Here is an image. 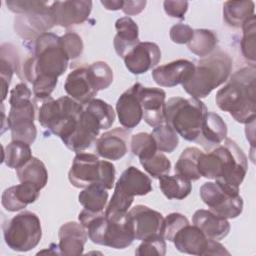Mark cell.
Returning <instances> with one entry per match:
<instances>
[{
    "label": "cell",
    "mask_w": 256,
    "mask_h": 256,
    "mask_svg": "<svg viewBox=\"0 0 256 256\" xmlns=\"http://www.w3.org/2000/svg\"><path fill=\"white\" fill-rule=\"evenodd\" d=\"M255 65L243 67L230 77L229 82L216 93L217 106L238 123L247 124L256 118Z\"/></svg>",
    "instance_id": "6da1fadb"
},
{
    "label": "cell",
    "mask_w": 256,
    "mask_h": 256,
    "mask_svg": "<svg viewBox=\"0 0 256 256\" xmlns=\"http://www.w3.org/2000/svg\"><path fill=\"white\" fill-rule=\"evenodd\" d=\"M69 60L61 45L60 36L47 32L35 40L33 56L25 61L23 73L31 84L38 77L58 79L66 71Z\"/></svg>",
    "instance_id": "7a4b0ae2"
},
{
    "label": "cell",
    "mask_w": 256,
    "mask_h": 256,
    "mask_svg": "<svg viewBox=\"0 0 256 256\" xmlns=\"http://www.w3.org/2000/svg\"><path fill=\"white\" fill-rule=\"evenodd\" d=\"M78 219L87 230L88 238L95 244L125 249L135 240L133 227L127 214L120 219H110L105 216V212L95 213L83 209Z\"/></svg>",
    "instance_id": "3957f363"
},
{
    "label": "cell",
    "mask_w": 256,
    "mask_h": 256,
    "mask_svg": "<svg viewBox=\"0 0 256 256\" xmlns=\"http://www.w3.org/2000/svg\"><path fill=\"white\" fill-rule=\"evenodd\" d=\"M231 70L232 59L226 52H212L197 62L192 76L182 84V87L191 97L205 98L227 81Z\"/></svg>",
    "instance_id": "277c9868"
},
{
    "label": "cell",
    "mask_w": 256,
    "mask_h": 256,
    "mask_svg": "<svg viewBox=\"0 0 256 256\" xmlns=\"http://www.w3.org/2000/svg\"><path fill=\"white\" fill-rule=\"evenodd\" d=\"M206 105L197 98L172 97L165 107V123L183 139L197 141L206 113Z\"/></svg>",
    "instance_id": "5b68a950"
},
{
    "label": "cell",
    "mask_w": 256,
    "mask_h": 256,
    "mask_svg": "<svg viewBox=\"0 0 256 256\" xmlns=\"http://www.w3.org/2000/svg\"><path fill=\"white\" fill-rule=\"evenodd\" d=\"M152 191L150 178L134 166L125 169L115 184L114 193L106 207L105 216L111 219L124 217L135 196H143Z\"/></svg>",
    "instance_id": "8992f818"
},
{
    "label": "cell",
    "mask_w": 256,
    "mask_h": 256,
    "mask_svg": "<svg viewBox=\"0 0 256 256\" xmlns=\"http://www.w3.org/2000/svg\"><path fill=\"white\" fill-rule=\"evenodd\" d=\"M68 179L76 188L98 183L109 190L114 185L115 167L111 162L99 160L94 154L76 153L68 172Z\"/></svg>",
    "instance_id": "52a82bcc"
},
{
    "label": "cell",
    "mask_w": 256,
    "mask_h": 256,
    "mask_svg": "<svg viewBox=\"0 0 256 256\" xmlns=\"http://www.w3.org/2000/svg\"><path fill=\"white\" fill-rule=\"evenodd\" d=\"M220 160V175L215 180L225 190L239 194V187L248 169L247 156L233 140L226 138L213 149Z\"/></svg>",
    "instance_id": "ba28073f"
},
{
    "label": "cell",
    "mask_w": 256,
    "mask_h": 256,
    "mask_svg": "<svg viewBox=\"0 0 256 256\" xmlns=\"http://www.w3.org/2000/svg\"><path fill=\"white\" fill-rule=\"evenodd\" d=\"M3 236L11 250L27 252L35 248L41 240L40 219L31 211H23L3 225Z\"/></svg>",
    "instance_id": "9c48e42d"
},
{
    "label": "cell",
    "mask_w": 256,
    "mask_h": 256,
    "mask_svg": "<svg viewBox=\"0 0 256 256\" xmlns=\"http://www.w3.org/2000/svg\"><path fill=\"white\" fill-rule=\"evenodd\" d=\"M200 197L214 214L233 219L243 211V199L240 194L225 190L216 182H206L200 187Z\"/></svg>",
    "instance_id": "30bf717a"
},
{
    "label": "cell",
    "mask_w": 256,
    "mask_h": 256,
    "mask_svg": "<svg viewBox=\"0 0 256 256\" xmlns=\"http://www.w3.org/2000/svg\"><path fill=\"white\" fill-rule=\"evenodd\" d=\"M35 105L33 101L10 106L7 118L8 129L11 130L13 141H22L32 144L37 136V129L34 124Z\"/></svg>",
    "instance_id": "8fae6325"
},
{
    "label": "cell",
    "mask_w": 256,
    "mask_h": 256,
    "mask_svg": "<svg viewBox=\"0 0 256 256\" xmlns=\"http://www.w3.org/2000/svg\"><path fill=\"white\" fill-rule=\"evenodd\" d=\"M134 231L136 240H146L162 236L164 218L162 214L145 205H136L127 213Z\"/></svg>",
    "instance_id": "7c38bea8"
},
{
    "label": "cell",
    "mask_w": 256,
    "mask_h": 256,
    "mask_svg": "<svg viewBox=\"0 0 256 256\" xmlns=\"http://www.w3.org/2000/svg\"><path fill=\"white\" fill-rule=\"evenodd\" d=\"M100 130L98 120L83 106L75 130L63 143L68 149L76 153L83 152L96 142Z\"/></svg>",
    "instance_id": "4fadbf2b"
},
{
    "label": "cell",
    "mask_w": 256,
    "mask_h": 256,
    "mask_svg": "<svg viewBox=\"0 0 256 256\" xmlns=\"http://www.w3.org/2000/svg\"><path fill=\"white\" fill-rule=\"evenodd\" d=\"M56 25L52 8L47 11L19 14L15 17L14 28L17 34L27 40L37 39Z\"/></svg>",
    "instance_id": "5bb4252c"
},
{
    "label": "cell",
    "mask_w": 256,
    "mask_h": 256,
    "mask_svg": "<svg viewBox=\"0 0 256 256\" xmlns=\"http://www.w3.org/2000/svg\"><path fill=\"white\" fill-rule=\"evenodd\" d=\"M166 93L161 88L144 87L141 85L139 99L142 108V119L151 127L165 123V102Z\"/></svg>",
    "instance_id": "9a60e30c"
},
{
    "label": "cell",
    "mask_w": 256,
    "mask_h": 256,
    "mask_svg": "<svg viewBox=\"0 0 256 256\" xmlns=\"http://www.w3.org/2000/svg\"><path fill=\"white\" fill-rule=\"evenodd\" d=\"M161 59L159 46L153 42H139L123 58L126 68L135 75L143 74L158 64Z\"/></svg>",
    "instance_id": "2e32d148"
},
{
    "label": "cell",
    "mask_w": 256,
    "mask_h": 256,
    "mask_svg": "<svg viewBox=\"0 0 256 256\" xmlns=\"http://www.w3.org/2000/svg\"><path fill=\"white\" fill-rule=\"evenodd\" d=\"M56 25L68 28L85 22L92 10V1H55L51 5Z\"/></svg>",
    "instance_id": "e0dca14e"
},
{
    "label": "cell",
    "mask_w": 256,
    "mask_h": 256,
    "mask_svg": "<svg viewBox=\"0 0 256 256\" xmlns=\"http://www.w3.org/2000/svg\"><path fill=\"white\" fill-rule=\"evenodd\" d=\"M141 84L135 83L123 92L116 103V113L119 123L125 129H133L142 120L143 113L139 99Z\"/></svg>",
    "instance_id": "ac0fdd59"
},
{
    "label": "cell",
    "mask_w": 256,
    "mask_h": 256,
    "mask_svg": "<svg viewBox=\"0 0 256 256\" xmlns=\"http://www.w3.org/2000/svg\"><path fill=\"white\" fill-rule=\"evenodd\" d=\"M195 69V64L186 59H178L156 67L152 77L156 84L162 87H174L190 79Z\"/></svg>",
    "instance_id": "d6986e66"
},
{
    "label": "cell",
    "mask_w": 256,
    "mask_h": 256,
    "mask_svg": "<svg viewBox=\"0 0 256 256\" xmlns=\"http://www.w3.org/2000/svg\"><path fill=\"white\" fill-rule=\"evenodd\" d=\"M129 131L116 127L104 132L95 142V149L99 156L109 160L121 159L128 150Z\"/></svg>",
    "instance_id": "ffe728a7"
},
{
    "label": "cell",
    "mask_w": 256,
    "mask_h": 256,
    "mask_svg": "<svg viewBox=\"0 0 256 256\" xmlns=\"http://www.w3.org/2000/svg\"><path fill=\"white\" fill-rule=\"evenodd\" d=\"M58 237L59 253L66 256H75L83 253L88 234L81 223L71 221L60 227Z\"/></svg>",
    "instance_id": "44dd1931"
},
{
    "label": "cell",
    "mask_w": 256,
    "mask_h": 256,
    "mask_svg": "<svg viewBox=\"0 0 256 256\" xmlns=\"http://www.w3.org/2000/svg\"><path fill=\"white\" fill-rule=\"evenodd\" d=\"M64 89L69 97L82 105L94 99L97 94L88 75V66H81L72 70L65 80Z\"/></svg>",
    "instance_id": "7402d4cb"
},
{
    "label": "cell",
    "mask_w": 256,
    "mask_h": 256,
    "mask_svg": "<svg viewBox=\"0 0 256 256\" xmlns=\"http://www.w3.org/2000/svg\"><path fill=\"white\" fill-rule=\"evenodd\" d=\"M40 190L38 186L29 182H21L18 185L11 186L2 193V206L10 212L20 211L38 199Z\"/></svg>",
    "instance_id": "603a6c76"
},
{
    "label": "cell",
    "mask_w": 256,
    "mask_h": 256,
    "mask_svg": "<svg viewBox=\"0 0 256 256\" xmlns=\"http://www.w3.org/2000/svg\"><path fill=\"white\" fill-rule=\"evenodd\" d=\"M209 238H207L195 225L183 226L174 236L172 242L175 248L191 255H205Z\"/></svg>",
    "instance_id": "cb8c5ba5"
},
{
    "label": "cell",
    "mask_w": 256,
    "mask_h": 256,
    "mask_svg": "<svg viewBox=\"0 0 256 256\" xmlns=\"http://www.w3.org/2000/svg\"><path fill=\"white\" fill-rule=\"evenodd\" d=\"M192 222L207 238L216 241L225 238L230 231L228 220L214 214L210 210H197L192 217Z\"/></svg>",
    "instance_id": "d4e9b609"
},
{
    "label": "cell",
    "mask_w": 256,
    "mask_h": 256,
    "mask_svg": "<svg viewBox=\"0 0 256 256\" xmlns=\"http://www.w3.org/2000/svg\"><path fill=\"white\" fill-rule=\"evenodd\" d=\"M115 28L117 33L113 40L114 49L119 57L124 58L125 55L140 42L139 28L137 23L128 16L117 19Z\"/></svg>",
    "instance_id": "484cf974"
},
{
    "label": "cell",
    "mask_w": 256,
    "mask_h": 256,
    "mask_svg": "<svg viewBox=\"0 0 256 256\" xmlns=\"http://www.w3.org/2000/svg\"><path fill=\"white\" fill-rule=\"evenodd\" d=\"M200 137L205 141L204 146L205 144L218 146L227 138V125L218 114L207 112L202 123Z\"/></svg>",
    "instance_id": "4316f807"
},
{
    "label": "cell",
    "mask_w": 256,
    "mask_h": 256,
    "mask_svg": "<svg viewBox=\"0 0 256 256\" xmlns=\"http://www.w3.org/2000/svg\"><path fill=\"white\" fill-rule=\"evenodd\" d=\"M0 77L2 86V101L6 99L12 75L18 71V58L15 47L11 44H3L0 51Z\"/></svg>",
    "instance_id": "83f0119b"
},
{
    "label": "cell",
    "mask_w": 256,
    "mask_h": 256,
    "mask_svg": "<svg viewBox=\"0 0 256 256\" xmlns=\"http://www.w3.org/2000/svg\"><path fill=\"white\" fill-rule=\"evenodd\" d=\"M253 1H227L223 4V17L232 27H241L254 15Z\"/></svg>",
    "instance_id": "f1b7e54d"
},
{
    "label": "cell",
    "mask_w": 256,
    "mask_h": 256,
    "mask_svg": "<svg viewBox=\"0 0 256 256\" xmlns=\"http://www.w3.org/2000/svg\"><path fill=\"white\" fill-rule=\"evenodd\" d=\"M107 200V189L98 183L85 187L78 195V201L84 207V209L95 213L104 212Z\"/></svg>",
    "instance_id": "f546056e"
},
{
    "label": "cell",
    "mask_w": 256,
    "mask_h": 256,
    "mask_svg": "<svg viewBox=\"0 0 256 256\" xmlns=\"http://www.w3.org/2000/svg\"><path fill=\"white\" fill-rule=\"evenodd\" d=\"M159 187L168 199L182 200L192 191L191 181L178 175H164L159 178Z\"/></svg>",
    "instance_id": "4dcf8cb0"
},
{
    "label": "cell",
    "mask_w": 256,
    "mask_h": 256,
    "mask_svg": "<svg viewBox=\"0 0 256 256\" xmlns=\"http://www.w3.org/2000/svg\"><path fill=\"white\" fill-rule=\"evenodd\" d=\"M16 174L20 182L35 184L40 189L44 188L48 181L47 169L44 163L36 157H32L26 164L16 169Z\"/></svg>",
    "instance_id": "1f68e13d"
},
{
    "label": "cell",
    "mask_w": 256,
    "mask_h": 256,
    "mask_svg": "<svg viewBox=\"0 0 256 256\" xmlns=\"http://www.w3.org/2000/svg\"><path fill=\"white\" fill-rule=\"evenodd\" d=\"M202 151L197 147L184 149L175 164V173L188 179L198 180L201 176L198 171V159Z\"/></svg>",
    "instance_id": "d6a6232c"
},
{
    "label": "cell",
    "mask_w": 256,
    "mask_h": 256,
    "mask_svg": "<svg viewBox=\"0 0 256 256\" xmlns=\"http://www.w3.org/2000/svg\"><path fill=\"white\" fill-rule=\"evenodd\" d=\"M32 157L30 144L28 143L12 140L6 147H3L2 162L9 168L18 169L26 164Z\"/></svg>",
    "instance_id": "836d02e7"
},
{
    "label": "cell",
    "mask_w": 256,
    "mask_h": 256,
    "mask_svg": "<svg viewBox=\"0 0 256 256\" xmlns=\"http://www.w3.org/2000/svg\"><path fill=\"white\" fill-rule=\"evenodd\" d=\"M218 43L217 35L208 29H196L192 39L187 43L188 49L199 57L210 55Z\"/></svg>",
    "instance_id": "e575fe53"
},
{
    "label": "cell",
    "mask_w": 256,
    "mask_h": 256,
    "mask_svg": "<svg viewBox=\"0 0 256 256\" xmlns=\"http://www.w3.org/2000/svg\"><path fill=\"white\" fill-rule=\"evenodd\" d=\"M99 122L101 130L109 129L115 120V112L110 104L101 99H92L83 105Z\"/></svg>",
    "instance_id": "d590c367"
},
{
    "label": "cell",
    "mask_w": 256,
    "mask_h": 256,
    "mask_svg": "<svg viewBox=\"0 0 256 256\" xmlns=\"http://www.w3.org/2000/svg\"><path fill=\"white\" fill-rule=\"evenodd\" d=\"M88 75L93 88L98 92L108 88L113 82V72L104 61H97L88 66Z\"/></svg>",
    "instance_id": "8d00e7d4"
},
{
    "label": "cell",
    "mask_w": 256,
    "mask_h": 256,
    "mask_svg": "<svg viewBox=\"0 0 256 256\" xmlns=\"http://www.w3.org/2000/svg\"><path fill=\"white\" fill-rule=\"evenodd\" d=\"M151 134L155 139L157 150L160 152L171 153L178 146V134L166 123L154 127Z\"/></svg>",
    "instance_id": "74e56055"
},
{
    "label": "cell",
    "mask_w": 256,
    "mask_h": 256,
    "mask_svg": "<svg viewBox=\"0 0 256 256\" xmlns=\"http://www.w3.org/2000/svg\"><path fill=\"white\" fill-rule=\"evenodd\" d=\"M131 152L139 160H145L152 157L158 150L155 139L152 134L140 132L131 137Z\"/></svg>",
    "instance_id": "f35d334b"
},
{
    "label": "cell",
    "mask_w": 256,
    "mask_h": 256,
    "mask_svg": "<svg viewBox=\"0 0 256 256\" xmlns=\"http://www.w3.org/2000/svg\"><path fill=\"white\" fill-rule=\"evenodd\" d=\"M243 37L241 40V51L246 60L255 65V35H256V18L255 15L247 19L241 26Z\"/></svg>",
    "instance_id": "ab89813d"
},
{
    "label": "cell",
    "mask_w": 256,
    "mask_h": 256,
    "mask_svg": "<svg viewBox=\"0 0 256 256\" xmlns=\"http://www.w3.org/2000/svg\"><path fill=\"white\" fill-rule=\"evenodd\" d=\"M140 163L144 170L153 178L159 179L160 177L169 174L171 170L170 160L160 151H157L152 157L148 159L140 160Z\"/></svg>",
    "instance_id": "60d3db41"
},
{
    "label": "cell",
    "mask_w": 256,
    "mask_h": 256,
    "mask_svg": "<svg viewBox=\"0 0 256 256\" xmlns=\"http://www.w3.org/2000/svg\"><path fill=\"white\" fill-rule=\"evenodd\" d=\"M8 9L17 14H27L47 11L51 8L52 2L46 1H6Z\"/></svg>",
    "instance_id": "b9f144b4"
},
{
    "label": "cell",
    "mask_w": 256,
    "mask_h": 256,
    "mask_svg": "<svg viewBox=\"0 0 256 256\" xmlns=\"http://www.w3.org/2000/svg\"><path fill=\"white\" fill-rule=\"evenodd\" d=\"M189 224L186 216L180 213H171L164 218L162 226V236L165 240L172 242L175 234L185 225Z\"/></svg>",
    "instance_id": "7bdbcfd3"
},
{
    "label": "cell",
    "mask_w": 256,
    "mask_h": 256,
    "mask_svg": "<svg viewBox=\"0 0 256 256\" xmlns=\"http://www.w3.org/2000/svg\"><path fill=\"white\" fill-rule=\"evenodd\" d=\"M136 255H159L164 256L166 254V242L163 236H156L143 240L135 251Z\"/></svg>",
    "instance_id": "ee69618b"
},
{
    "label": "cell",
    "mask_w": 256,
    "mask_h": 256,
    "mask_svg": "<svg viewBox=\"0 0 256 256\" xmlns=\"http://www.w3.org/2000/svg\"><path fill=\"white\" fill-rule=\"evenodd\" d=\"M61 45L69 59L78 58L83 52V42L81 37L75 32H67L60 37Z\"/></svg>",
    "instance_id": "f6af8a7d"
},
{
    "label": "cell",
    "mask_w": 256,
    "mask_h": 256,
    "mask_svg": "<svg viewBox=\"0 0 256 256\" xmlns=\"http://www.w3.org/2000/svg\"><path fill=\"white\" fill-rule=\"evenodd\" d=\"M194 30L186 24H176L170 29V39L177 44H187L193 37Z\"/></svg>",
    "instance_id": "bcb514c9"
},
{
    "label": "cell",
    "mask_w": 256,
    "mask_h": 256,
    "mask_svg": "<svg viewBox=\"0 0 256 256\" xmlns=\"http://www.w3.org/2000/svg\"><path fill=\"white\" fill-rule=\"evenodd\" d=\"M31 95H32V92L25 83L23 82L18 83L10 92V99H9L10 106L20 105V104L30 102Z\"/></svg>",
    "instance_id": "7dc6e473"
},
{
    "label": "cell",
    "mask_w": 256,
    "mask_h": 256,
    "mask_svg": "<svg viewBox=\"0 0 256 256\" xmlns=\"http://www.w3.org/2000/svg\"><path fill=\"white\" fill-rule=\"evenodd\" d=\"M163 7L165 13L170 17L184 19V15L188 9L187 1H164Z\"/></svg>",
    "instance_id": "c3c4849f"
},
{
    "label": "cell",
    "mask_w": 256,
    "mask_h": 256,
    "mask_svg": "<svg viewBox=\"0 0 256 256\" xmlns=\"http://www.w3.org/2000/svg\"><path fill=\"white\" fill-rule=\"evenodd\" d=\"M146 6V1H124L122 11L128 15H136L144 10Z\"/></svg>",
    "instance_id": "681fc988"
},
{
    "label": "cell",
    "mask_w": 256,
    "mask_h": 256,
    "mask_svg": "<svg viewBox=\"0 0 256 256\" xmlns=\"http://www.w3.org/2000/svg\"><path fill=\"white\" fill-rule=\"evenodd\" d=\"M205 255H230V253L218 241L209 239Z\"/></svg>",
    "instance_id": "f907efd6"
},
{
    "label": "cell",
    "mask_w": 256,
    "mask_h": 256,
    "mask_svg": "<svg viewBox=\"0 0 256 256\" xmlns=\"http://www.w3.org/2000/svg\"><path fill=\"white\" fill-rule=\"evenodd\" d=\"M123 0H112V1H101V4L104 6L105 9L107 10H112L116 11L119 9H122L123 7Z\"/></svg>",
    "instance_id": "816d5d0a"
}]
</instances>
